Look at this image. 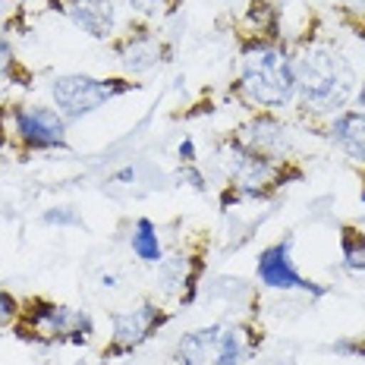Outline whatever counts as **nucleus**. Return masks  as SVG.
I'll return each instance as SVG.
<instances>
[{"label":"nucleus","mask_w":365,"mask_h":365,"mask_svg":"<svg viewBox=\"0 0 365 365\" xmlns=\"http://www.w3.org/2000/svg\"><path fill=\"white\" fill-rule=\"evenodd\" d=\"M293 79L302 104L315 113H334L353 98L356 73L349 60L334 48L315 44L293 57Z\"/></svg>","instance_id":"obj_1"},{"label":"nucleus","mask_w":365,"mask_h":365,"mask_svg":"<svg viewBox=\"0 0 365 365\" xmlns=\"http://www.w3.org/2000/svg\"><path fill=\"white\" fill-rule=\"evenodd\" d=\"M240 88L258 108H287L296 95V79H293V60L274 44L258 41L246 48L242 54V73H240Z\"/></svg>","instance_id":"obj_2"},{"label":"nucleus","mask_w":365,"mask_h":365,"mask_svg":"<svg viewBox=\"0 0 365 365\" xmlns=\"http://www.w3.org/2000/svg\"><path fill=\"white\" fill-rule=\"evenodd\" d=\"M120 91H126V86H120L117 79H91V76H60L51 86V95L63 117H86Z\"/></svg>","instance_id":"obj_3"},{"label":"nucleus","mask_w":365,"mask_h":365,"mask_svg":"<svg viewBox=\"0 0 365 365\" xmlns=\"http://www.w3.org/2000/svg\"><path fill=\"white\" fill-rule=\"evenodd\" d=\"M224 164H227L233 186L240 189V195H249V199H258L264 192V186L277 180L274 158L262 155V151H252L249 145H242V142H230L227 145Z\"/></svg>","instance_id":"obj_4"},{"label":"nucleus","mask_w":365,"mask_h":365,"mask_svg":"<svg viewBox=\"0 0 365 365\" xmlns=\"http://www.w3.org/2000/svg\"><path fill=\"white\" fill-rule=\"evenodd\" d=\"M13 133L29 148H63L66 123L63 113L51 108H16L13 110Z\"/></svg>","instance_id":"obj_5"},{"label":"nucleus","mask_w":365,"mask_h":365,"mask_svg":"<svg viewBox=\"0 0 365 365\" xmlns=\"http://www.w3.org/2000/svg\"><path fill=\"white\" fill-rule=\"evenodd\" d=\"M26 322L32 334L44 340H57L73 334V340H88L91 334V318L86 312H70L66 306H51V302H35V309L29 306Z\"/></svg>","instance_id":"obj_6"},{"label":"nucleus","mask_w":365,"mask_h":365,"mask_svg":"<svg viewBox=\"0 0 365 365\" xmlns=\"http://www.w3.org/2000/svg\"><path fill=\"white\" fill-rule=\"evenodd\" d=\"M258 277H262V284L271 287V290H315V293H322L318 287H312V280L299 277V271L293 268L290 242L268 246L262 255H258Z\"/></svg>","instance_id":"obj_7"},{"label":"nucleus","mask_w":365,"mask_h":365,"mask_svg":"<svg viewBox=\"0 0 365 365\" xmlns=\"http://www.w3.org/2000/svg\"><path fill=\"white\" fill-rule=\"evenodd\" d=\"M164 322L161 309L145 302V306L133 309V312H120V315H113V346L110 353H129V349H135L142 344V340L151 337V331L158 328V324Z\"/></svg>","instance_id":"obj_8"},{"label":"nucleus","mask_w":365,"mask_h":365,"mask_svg":"<svg viewBox=\"0 0 365 365\" xmlns=\"http://www.w3.org/2000/svg\"><path fill=\"white\" fill-rule=\"evenodd\" d=\"M66 16H70L82 32H88L91 38H110L113 26H117V10L113 0H66Z\"/></svg>","instance_id":"obj_9"},{"label":"nucleus","mask_w":365,"mask_h":365,"mask_svg":"<svg viewBox=\"0 0 365 365\" xmlns=\"http://www.w3.org/2000/svg\"><path fill=\"white\" fill-rule=\"evenodd\" d=\"M242 145H249L252 151H262V155H268V158H280L290 148V135H287V126L277 123L274 117H258L246 126Z\"/></svg>","instance_id":"obj_10"},{"label":"nucleus","mask_w":365,"mask_h":365,"mask_svg":"<svg viewBox=\"0 0 365 365\" xmlns=\"http://www.w3.org/2000/svg\"><path fill=\"white\" fill-rule=\"evenodd\" d=\"M158 60H161V41L151 32H145V29L129 35L123 48H120V63L129 73H145L151 66H158Z\"/></svg>","instance_id":"obj_11"},{"label":"nucleus","mask_w":365,"mask_h":365,"mask_svg":"<svg viewBox=\"0 0 365 365\" xmlns=\"http://www.w3.org/2000/svg\"><path fill=\"white\" fill-rule=\"evenodd\" d=\"M331 133H334V139H337V145L344 148L353 161L365 164V113L349 110L344 117H337Z\"/></svg>","instance_id":"obj_12"},{"label":"nucleus","mask_w":365,"mask_h":365,"mask_svg":"<svg viewBox=\"0 0 365 365\" xmlns=\"http://www.w3.org/2000/svg\"><path fill=\"white\" fill-rule=\"evenodd\" d=\"M220 344V328H202L192 334H182L180 346H177V362L180 365H202L208 359L211 349H217Z\"/></svg>","instance_id":"obj_13"},{"label":"nucleus","mask_w":365,"mask_h":365,"mask_svg":"<svg viewBox=\"0 0 365 365\" xmlns=\"http://www.w3.org/2000/svg\"><path fill=\"white\" fill-rule=\"evenodd\" d=\"M133 252L148 264H161L164 262V252H161V240H158V230L148 217H142L135 224V233H133Z\"/></svg>","instance_id":"obj_14"},{"label":"nucleus","mask_w":365,"mask_h":365,"mask_svg":"<svg viewBox=\"0 0 365 365\" xmlns=\"http://www.w3.org/2000/svg\"><path fill=\"white\" fill-rule=\"evenodd\" d=\"M344 255H346V268L365 271V237L356 230H346L344 237Z\"/></svg>","instance_id":"obj_15"},{"label":"nucleus","mask_w":365,"mask_h":365,"mask_svg":"<svg viewBox=\"0 0 365 365\" xmlns=\"http://www.w3.org/2000/svg\"><path fill=\"white\" fill-rule=\"evenodd\" d=\"M249 16H252V22H258V32L262 35H274V29H277V10H274L268 0H252Z\"/></svg>","instance_id":"obj_16"},{"label":"nucleus","mask_w":365,"mask_h":365,"mask_svg":"<svg viewBox=\"0 0 365 365\" xmlns=\"http://www.w3.org/2000/svg\"><path fill=\"white\" fill-rule=\"evenodd\" d=\"M167 4H170V0H129V6H133L135 13H142V16H161L167 10Z\"/></svg>","instance_id":"obj_17"},{"label":"nucleus","mask_w":365,"mask_h":365,"mask_svg":"<svg viewBox=\"0 0 365 365\" xmlns=\"http://www.w3.org/2000/svg\"><path fill=\"white\" fill-rule=\"evenodd\" d=\"M10 73H13V48L6 41V35L0 32V82L10 79Z\"/></svg>","instance_id":"obj_18"},{"label":"nucleus","mask_w":365,"mask_h":365,"mask_svg":"<svg viewBox=\"0 0 365 365\" xmlns=\"http://www.w3.org/2000/svg\"><path fill=\"white\" fill-rule=\"evenodd\" d=\"M16 302H13V296L10 293H4L0 290V328H4V324H10L13 318H16Z\"/></svg>","instance_id":"obj_19"},{"label":"nucleus","mask_w":365,"mask_h":365,"mask_svg":"<svg viewBox=\"0 0 365 365\" xmlns=\"http://www.w3.org/2000/svg\"><path fill=\"white\" fill-rule=\"evenodd\" d=\"M180 158H182V161H195V145H192V139H182Z\"/></svg>","instance_id":"obj_20"},{"label":"nucleus","mask_w":365,"mask_h":365,"mask_svg":"<svg viewBox=\"0 0 365 365\" xmlns=\"http://www.w3.org/2000/svg\"><path fill=\"white\" fill-rule=\"evenodd\" d=\"M353 4H356V6H365V0H353Z\"/></svg>","instance_id":"obj_21"},{"label":"nucleus","mask_w":365,"mask_h":365,"mask_svg":"<svg viewBox=\"0 0 365 365\" xmlns=\"http://www.w3.org/2000/svg\"><path fill=\"white\" fill-rule=\"evenodd\" d=\"M359 353H362V356H365V344H362V346H359Z\"/></svg>","instance_id":"obj_22"}]
</instances>
